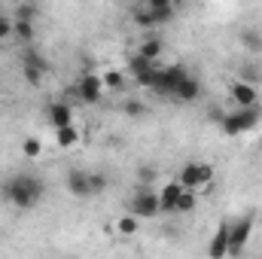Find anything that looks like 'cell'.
I'll use <instances>...</instances> for the list:
<instances>
[{
    "instance_id": "obj_19",
    "label": "cell",
    "mask_w": 262,
    "mask_h": 259,
    "mask_svg": "<svg viewBox=\"0 0 262 259\" xmlns=\"http://www.w3.org/2000/svg\"><path fill=\"white\" fill-rule=\"evenodd\" d=\"M134 25H137V28H143V31H149V28H159V25H156V15H152V9H149V6H140V9H134Z\"/></svg>"
},
{
    "instance_id": "obj_25",
    "label": "cell",
    "mask_w": 262,
    "mask_h": 259,
    "mask_svg": "<svg viewBox=\"0 0 262 259\" xmlns=\"http://www.w3.org/2000/svg\"><path fill=\"white\" fill-rule=\"evenodd\" d=\"M21 73H25V79H28L31 85H40L43 76H46V70H40V67H34V64H21Z\"/></svg>"
},
{
    "instance_id": "obj_21",
    "label": "cell",
    "mask_w": 262,
    "mask_h": 259,
    "mask_svg": "<svg viewBox=\"0 0 262 259\" xmlns=\"http://www.w3.org/2000/svg\"><path fill=\"white\" fill-rule=\"evenodd\" d=\"M101 79H104V89H107V92H122V85H125V76H122L119 70H107Z\"/></svg>"
},
{
    "instance_id": "obj_32",
    "label": "cell",
    "mask_w": 262,
    "mask_h": 259,
    "mask_svg": "<svg viewBox=\"0 0 262 259\" xmlns=\"http://www.w3.org/2000/svg\"><path fill=\"white\" fill-rule=\"evenodd\" d=\"M125 113H128V116H143L146 107H143L140 101H128V104H125Z\"/></svg>"
},
{
    "instance_id": "obj_26",
    "label": "cell",
    "mask_w": 262,
    "mask_h": 259,
    "mask_svg": "<svg viewBox=\"0 0 262 259\" xmlns=\"http://www.w3.org/2000/svg\"><path fill=\"white\" fill-rule=\"evenodd\" d=\"M21 153H25L28 159H37V156L43 153V143H40L37 137H25V143H21Z\"/></svg>"
},
{
    "instance_id": "obj_6",
    "label": "cell",
    "mask_w": 262,
    "mask_h": 259,
    "mask_svg": "<svg viewBox=\"0 0 262 259\" xmlns=\"http://www.w3.org/2000/svg\"><path fill=\"white\" fill-rule=\"evenodd\" d=\"M73 92H76V98H79L82 104H98V101L104 98V79H101L98 73H82L79 82L73 85Z\"/></svg>"
},
{
    "instance_id": "obj_5",
    "label": "cell",
    "mask_w": 262,
    "mask_h": 259,
    "mask_svg": "<svg viewBox=\"0 0 262 259\" xmlns=\"http://www.w3.org/2000/svg\"><path fill=\"white\" fill-rule=\"evenodd\" d=\"M128 210L134 213V217H140V220H152V217H159V213H162V204H159V192H152L149 186H140L137 192L131 195Z\"/></svg>"
},
{
    "instance_id": "obj_30",
    "label": "cell",
    "mask_w": 262,
    "mask_h": 259,
    "mask_svg": "<svg viewBox=\"0 0 262 259\" xmlns=\"http://www.w3.org/2000/svg\"><path fill=\"white\" fill-rule=\"evenodd\" d=\"M137 180H140V186H149V183H156V168L143 165V168L137 171Z\"/></svg>"
},
{
    "instance_id": "obj_2",
    "label": "cell",
    "mask_w": 262,
    "mask_h": 259,
    "mask_svg": "<svg viewBox=\"0 0 262 259\" xmlns=\"http://www.w3.org/2000/svg\"><path fill=\"white\" fill-rule=\"evenodd\" d=\"M259 125V110L256 107H238L232 113H223L220 119V128L226 131L229 137H238V134H247Z\"/></svg>"
},
{
    "instance_id": "obj_27",
    "label": "cell",
    "mask_w": 262,
    "mask_h": 259,
    "mask_svg": "<svg viewBox=\"0 0 262 259\" xmlns=\"http://www.w3.org/2000/svg\"><path fill=\"white\" fill-rule=\"evenodd\" d=\"M241 79H247V82L259 85V82H262V70L256 64H244V67H241Z\"/></svg>"
},
{
    "instance_id": "obj_4",
    "label": "cell",
    "mask_w": 262,
    "mask_h": 259,
    "mask_svg": "<svg viewBox=\"0 0 262 259\" xmlns=\"http://www.w3.org/2000/svg\"><path fill=\"white\" fill-rule=\"evenodd\" d=\"M183 76H189V70L183 64H171V67H159L156 64V70H152V82H149V89L156 92V95H174V89L180 85V79Z\"/></svg>"
},
{
    "instance_id": "obj_18",
    "label": "cell",
    "mask_w": 262,
    "mask_h": 259,
    "mask_svg": "<svg viewBox=\"0 0 262 259\" xmlns=\"http://www.w3.org/2000/svg\"><path fill=\"white\" fill-rule=\"evenodd\" d=\"M137 229H140V217H134V213H125L119 223H116V232L119 235H125V238H131V235H137Z\"/></svg>"
},
{
    "instance_id": "obj_13",
    "label": "cell",
    "mask_w": 262,
    "mask_h": 259,
    "mask_svg": "<svg viewBox=\"0 0 262 259\" xmlns=\"http://www.w3.org/2000/svg\"><path fill=\"white\" fill-rule=\"evenodd\" d=\"M177 180H180V186H183V189H195V192H198V189H201V177H198V162H186Z\"/></svg>"
},
{
    "instance_id": "obj_10",
    "label": "cell",
    "mask_w": 262,
    "mask_h": 259,
    "mask_svg": "<svg viewBox=\"0 0 262 259\" xmlns=\"http://www.w3.org/2000/svg\"><path fill=\"white\" fill-rule=\"evenodd\" d=\"M64 186L70 195H76V198H89V171H82V168H70L64 177Z\"/></svg>"
},
{
    "instance_id": "obj_7",
    "label": "cell",
    "mask_w": 262,
    "mask_h": 259,
    "mask_svg": "<svg viewBox=\"0 0 262 259\" xmlns=\"http://www.w3.org/2000/svg\"><path fill=\"white\" fill-rule=\"evenodd\" d=\"M229 95H232V101L238 107H256V101H259V89L253 82H247V79H235L229 85Z\"/></svg>"
},
{
    "instance_id": "obj_3",
    "label": "cell",
    "mask_w": 262,
    "mask_h": 259,
    "mask_svg": "<svg viewBox=\"0 0 262 259\" xmlns=\"http://www.w3.org/2000/svg\"><path fill=\"white\" fill-rule=\"evenodd\" d=\"M253 226H256V217L253 213H244L238 220H229V256H241L250 235H253Z\"/></svg>"
},
{
    "instance_id": "obj_20",
    "label": "cell",
    "mask_w": 262,
    "mask_h": 259,
    "mask_svg": "<svg viewBox=\"0 0 262 259\" xmlns=\"http://www.w3.org/2000/svg\"><path fill=\"white\" fill-rule=\"evenodd\" d=\"M195 204H198L195 189H183V192H180V201H177V213H192Z\"/></svg>"
},
{
    "instance_id": "obj_11",
    "label": "cell",
    "mask_w": 262,
    "mask_h": 259,
    "mask_svg": "<svg viewBox=\"0 0 262 259\" xmlns=\"http://www.w3.org/2000/svg\"><path fill=\"white\" fill-rule=\"evenodd\" d=\"M198 95H201V82L189 73V76H183V79H180V85L174 89V95H171V98H177V101H183V104H192V101H198Z\"/></svg>"
},
{
    "instance_id": "obj_14",
    "label": "cell",
    "mask_w": 262,
    "mask_h": 259,
    "mask_svg": "<svg viewBox=\"0 0 262 259\" xmlns=\"http://www.w3.org/2000/svg\"><path fill=\"white\" fill-rule=\"evenodd\" d=\"M79 137H82V134H79V128H76L73 122H70V125H61V128H55V140H58V146H61V149L76 146V143H79Z\"/></svg>"
},
{
    "instance_id": "obj_24",
    "label": "cell",
    "mask_w": 262,
    "mask_h": 259,
    "mask_svg": "<svg viewBox=\"0 0 262 259\" xmlns=\"http://www.w3.org/2000/svg\"><path fill=\"white\" fill-rule=\"evenodd\" d=\"M107 186H110L107 174H98V171H95V174H89V192H92V195H101Z\"/></svg>"
},
{
    "instance_id": "obj_29",
    "label": "cell",
    "mask_w": 262,
    "mask_h": 259,
    "mask_svg": "<svg viewBox=\"0 0 262 259\" xmlns=\"http://www.w3.org/2000/svg\"><path fill=\"white\" fill-rule=\"evenodd\" d=\"M198 177H201V189H210V183H213V168H210L207 162H204V165L198 162Z\"/></svg>"
},
{
    "instance_id": "obj_33",
    "label": "cell",
    "mask_w": 262,
    "mask_h": 259,
    "mask_svg": "<svg viewBox=\"0 0 262 259\" xmlns=\"http://www.w3.org/2000/svg\"><path fill=\"white\" fill-rule=\"evenodd\" d=\"M6 37H12V18L0 15V40H6Z\"/></svg>"
},
{
    "instance_id": "obj_9",
    "label": "cell",
    "mask_w": 262,
    "mask_h": 259,
    "mask_svg": "<svg viewBox=\"0 0 262 259\" xmlns=\"http://www.w3.org/2000/svg\"><path fill=\"white\" fill-rule=\"evenodd\" d=\"M180 192H183V186H180V180H177V177H174V180H168V183L159 189V204H162V213H177Z\"/></svg>"
},
{
    "instance_id": "obj_1",
    "label": "cell",
    "mask_w": 262,
    "mask_h": 259,
    "mask_svg": "<svg viewBox=\"0 0 262 259\" xmlns=\"http://www.w3.org/2000/svg\"><path fill=\"white\" fill-rule=\"evenodd\" d=\"M43 192H46V186H43V180L34 177V174H15L12 180L3 183V198H6L9 204L21 207V210L37 207L40 198H43Z\"/></svg>"
},
{
    "instance_id": "obj_16",
    "label": "cell",
    "mask_w": 262,
    "mask_h": 259,
    "mask_svg": "<svg viewBox=\"0 0 262 259\" xmlns=\"http://www.w3.org/2000/svg\"><path fill=\"white\" fill-rule=\"evenodd\" d=\"M156 64H159V61H149V58H143L140 52H131V58H128V70H131V76L149 73V70H152Z\"/></svg>"
},
{
    "instance_id": "obj_8",
    "label": "cell",
    "mask_w": 262,
    "mask_h": 259,
    "mask_svg": "<svg viewBox=\"0 0 262 259\" xmlns=\"http://www.w3.org/2000/svg\"><path fill=\"white\" fill-rule=\"evenodd\" d=\"M207 256L210 259L229 256V220H220V226H216V232L207 244Z\"/></svg>"
},
{
    "instance_id": "obj_31",
    "label": "cell",
    "mask_w": 262,
    "mask_h": 259,
    "mask_svg": "<svg viewBox=\"0 0 262 259\" xmlns=\"http://www.w3.org/2000/svg\"><path fill=\"white\" fill-rule=\"evenodd\" d=\"M152 15H156V25H168V21H174V6H168V9H152Z\"/></svg>"
},
{
    "instance_id": "obj_23",
    "label": "cell",
    "mask_w": 262,
    "mask_h": 259,
    "mask_svg": "<svg viewBox=\"0 0 262 259\" xmlns=\"http://www.w3.org/2000/svg\"><path fill=\"white\" fill-rule=\"evenodd\" d=\"M15 18H21V21H34L37 18V3H31V0H25V3H18L15 6V12H12Z\"/></svg>"
},
{
    "instance_id": "obj_28",
    "label": "cell",
    "mask_w": 262,
    "mask_h": 259,
    "mask_svg": "<svg viewBox=\"0 0 262 259\" xmlns=\"http://www.w3.org/2000/svg\"><path fill=\"white\" fill-rule=\"evenodd\" d=\"M25 64H34V67H40V70H46L49 73V61L40 55V52H25V58H21Z\"/></svg>"
},
{
    "instance_id": "obj_17",
    "label": "cell",
    "mask_w": 262,
    "mask_h": 259,
    "mask_svg": "<svg viewBox=\"0 0 262 259\" xmlns=\"http://www.w3.org/2000/svg\"><path fill=\"white\" fill-rule=\"evenodd\" d=\"M12 37H18L21 43H34V21L12 18Z\"/></svg>"
},
{
    "instance_id": "obj_15",
    "label": "cell",
    "mask_w": 262,
    "mask_h": 259,
    "mask_svg": "<svg viewBox=\"0 0 262 259\" xmlns=\"http://www.w3.org/2000/svg\"><path fill=\"white\" fill-rule=\"evenodd\" d=\"M143 58H149V61H159L162 58V52H165V43L159 40V37H146L143 43H140V49H137Z\"/></svg>"
},
{
    "instance_id": "obj_34",
    "label": "cell",
    "mask_w": 262,
    "mask_h": 259,
    "mask_svg": "<svg viewBox=\"0 0 262 259\" xmlns=\"http://www.w3.org/2000/svg\"><path fill=\"white\" fill-rule=\"evenodd\" d=\"M146 6L149 9H168V6H174V0H146Z\"/></svg>"
},
{
    "instance_id": "obj_22",
    "label": "cell",
    "mask_w": 262,
    "mask_h": 259,
    "mask_svg": "<svg viewBox=\"0 0 262 259\" xmlns=\"http://www.w3.org/2000/svg\"><path fill=\"white\" fill-rule=\"evenodd\" d=\"M241 46L250 49V52H259L262 49V34L259 31H241Z\"/></svg>"
},
{
    "instance_id": "obj_12",
    "label": "cell",
    "mask_w": 262,
    "mask_h": 259,
    "mask_svg": "<svg viewBox=\"0 0 262 259\" xmlns=\"http://www.w3.org/2000/svg\"><path fill=\"white\" fill-rule=\"evenodd\" d=\"M49 122H52V128L70 125V122H73V107H70V104H64V101L49 104Z\"/></svg>"
}]
</instances>
